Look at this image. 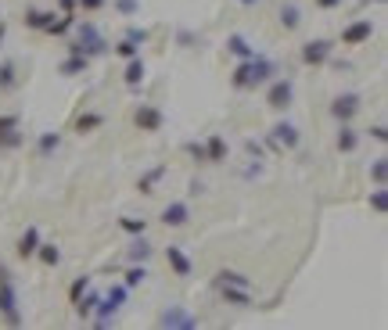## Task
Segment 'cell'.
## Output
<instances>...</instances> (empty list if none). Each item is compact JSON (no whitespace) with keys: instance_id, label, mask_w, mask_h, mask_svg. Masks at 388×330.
<instances>
[{"instance_id":"44","label":"cell","mask_w":388,"mask_h":330,"mask_svg":"<svg viewBox=\"0 0 388 330\" xmlns=\"http://www.w3.org/2000/svg\"><path fill=\"white\" fill-rule=\"evenodd\" d=\"M245 151H248L252 162H262V144L259 140H245Z\"/></svg>"},{"instance_id":"20","label":"cell","mask_w":388,"mask_h":330,"mask_svg":"<svg viewBox=\"0 0 388 330\" xmlns=\"http://www.w3.org/2000/svg\"><path fill=\"white\" fill-rule=\"evenodd\" d=\"M360 140H363V137L356 133V130H352L349 123H338V137H335V147H338L342 155H352L356 147H360Z\"/></svg>"},{"instance_id":"7","label":"cell","mask_w":388,"mask_h":330,"mask_svg":"<svg viewBox=\"0 0 388 330\" xmlns=\"http://www.w3.org/2000/svg\"><path fill=\"white\" fill-rule=\"evenodd\" d=\"M295 101V83L284 76V79H270V86H266V108L274 111H288Z\"/></svg>"},{"instance_id":"2","label":"cell","mask_w":388,"mask_h":330,"mask_svg":"<svg viewBox=\"0 0 388 330\" xmlns=\"http://www.w3.org/2000/svg\"><path fill=\"white\" fill-rule=\"evenodd\" d=\"M76 29V40L69 43V54H79V57H105L108 50H112V43L105 40V33L94 25V22H76L72 25Z\"/></svg>"},{"instance_id":"30","label":"cell","mask_w":388,"mask_h":330,"mask_svg":"<svg viewBox=\"0 0 388 330\" xmlns=\"http://www.w3.org/2000/svg\"><path fill=\"white\" fill-rule=\"evenodd\" d=\"M101 126H105V115H101V111H83V115L76 118V133H79V137L94 133V130H101Z\"/></svg>"},{"instance_id":"37","label":"cell","mask_w":388,"mask_h":330,"mask_svg":"<svg viewBox=\"0 0 388 330\" xmlns=\"http://www.w3.org/2000/svg\"><path fill=\"white\" fill-rule=\"evenodd\" d=\"M370 208H374L377 216H384V212H388V191H384V187L370 191Z\"/></svg>"},{"instance_id":"40","label":"cell","mask_w":388,"mask_h":330,"mask_svg":"<svg viewBox=\"0 0 388 330\" xmlns=\"http://www.w3.org/2000/svg\"><path fill=\"white\" fill-rule=\"evenodd\" d=\"M184 151H187V155H191L198 165H208V158H205V144H198V140H187V144H184Z\"/></svg>"},{"instance_id":"46","label":"cell","mask_w":388,"mask_h":330,"mask_svg":"<svg viewBox=\"0 0 388 330\" xmlns=\"http://www.w3.org/2000/svg\"><path fill=\"white\" fill-rule=\"evenodd\" d=\"M342 4H345V0H316V8H320V11H338Z\"/></svg>"},{"instance_id":"48","label":"cell","mask_w":388,"mask_h":330,"mask_svg":"<svg viewBox=\"0 0 388 330\" xmlns=\"http://www.w3.org/2000/svg\"><path fill=\"white\" fill-rule=\"evenodd\" d=\"M58 11H76V0H54Z\"/></svg>"},{"instance_id":"29","label":"cell","mask_w":388,"mask_h":330,"mask_svg":"<svg viewBox=\"0 0 388 330\" xmlns=\"http://www.w3.org/2000/svg\"><path fill=\"white\" fill-rule=\"evenodd\" d=\"M86 69H91V57H79V54H69L65 62H62V72L65 79H72V76H86Z\"/></svg>"},{"instance_id":"43","label":"cell","mask_w":388,"mask_h":330,"mask_svg":"<svg viewBox=\"0 0 388 330\" xmlns=\"http://www.w3.org/2000/svg\"><path fill=\"white\" fill-rule=\"evenodd\" d=\"M108 4V0H76V8H83L86 15H94V11H101Z\"/></svg>"},{"instance_id":"1","label":"cell","mask_w":388,"mask_h":330,"mask_svg":"<svg viewBox=\"0 0 388 330\" xmlns=\"http://www.w3.org/2000/svg\"><path fill=\"white\" fill-rule=\"evenodd\" d=\"M277 76V65L270 62L266 54L255 50V57H248V62H237L234 72H230V86L234 90H255V86H266Z\"/></svg>"},{"instance_id":"34","label":"cell","mask_w":388,"mask_h":330,"mask_svg":"<svg viewBox=\"0 0 388 330\" xmlns=\"http://www.w3.org/2000/svg\"><path fill=\"white\" fill-rule=\"evenodd\" d=\"M370 179H374V187H384V184H388V158H384V155L370 162Z\"/></svg>"},{"instance_id":"19","label":"cell","mask_w":388,"mask_h":330,"mask_svg":"<svg viewBox=\"0 0 388 330\" xmlns=\"http://www.w3.org/2000/svg\"><path fill=\"white\" fill-rule=\"evenodd\" d=\"M277 22H281L284 33H295V29H302V8L288 0V4H281V11H277Z\"/></svg>"},{"instance_id":"13","label":"cell","mask_w":388,"mask_h":330,"mask_svg":"<svg viewBox=\"0 0 388 330\" xmlns=\"http://www.w3.org/2000/svg\"><path fill=\"white\" fill-rule=\"evenodd\" d=\"M166 266L173 269V277H180V280H187L194 273V262H191V255L180 245H169L166 248Z\"/></svg>"},{"instance_id":"6","label":"cell","mask_w":388,"mask_h":330,"mask_svg":"<svg viewBox=\"0 0 388 330\" xmlns=\"http://www.w3.org/2000/svg\"><path fill=\"white\" fill-rule=\"evenodd\" d=\"M22 144H25L22 118L15 111H4V115H0V151H18Z\"/></svg>"},{"instance_id":"39","label":"cell","mask_w":388,"mask_h":330,"mask_svg":"<svg viewBox=\"0 0 388 330\" xmlns=\"http://www.w3.org/2000/svg\"><path fill=\"white\" fill-rule=\"evenodd\" d=\"M112 50H115L119 57H123V62H130V57H137V54H140V47H137V43H130L126 36H123V40H119V43H115Z\"/></svg>"},{"instance_id":"26","label":"cell","mask_w":388,"mask_h":330,"mask_svg":"<svg viewBox=\"0 0 388 330\" xmlns=\"http://www.w3.org/2000/svg\"><path fill=\"white\" fill-rule=\"evenodd\" d=\"M72 25H76V11H58L54 22L44 29V33H47V36H69V33H72Z\"/></svg>"},{"instance_id":"47","label":"cell","mask_w":388,"mask_h":330,"mask_svg":"<svg viewBox=\"0 0 388 330\" xmlns=\"http://www.w3.org/2000/svg\"><path fill=\"white\" fill-rule=\"evenodd\" d=\"M201 191H205V184H201V179H191V187H187V194H191V198H198Z\"/></svg>"},{"instance_id":"8","label":"cell","mask_w":388,"mask_h":330,"mask_svg":"<svg viewBox=\"0 0 388 330\" xmlns=\"http://www.w3.org/2000/svg\"><path fill=\"white\" fill-rule=\"evenodd\" d=\"M327 111H331V118H335V123H352V118L363 111V97H360V94H352V90H349V94H338V97L331 101V108H327Z\"/></svg>"},{"instance_id":"28","label":"cell","mask_w":388,"mask_h":330,"mask_svg":"<svg viewBox=\"0 0 388 330\" xmlns=\"http://www.w3.org/2000/svg\"><path fill=\"white\" fill-rule=\"evenodd\" d=\"M152 241H147V233H137L133 237V241H130V248H126V259L130 262H147V259H152Z\"/></svg>"},{"instance_id":"49","label":"cell","mask_w":388,"mask_h":330,"mask_svg":"<svg viewBox=\"0 0 388 330\" xmlns=\"http://www.w3.org/2000/svg\"><path fill=\"white\" fill-rule=\"evenodd\" d=\"M237 4H241V8H255V4H259V0H237Z\"/></svg>"},{"instance_id":"12","label":"cell","mask_w":388,"mask_h":330,"mask_svg":"<svg viewBox=\"0 0 388 330\" xmlns=\"http://www.w3.org/2000/svg\"><path fill=\"white\" fill-rule=\"evenodd\" d=\"M374 36V22L370 18H356L352 25L342 29V47H363Z\"/></svg>"},{"instance_id":"32","label":"cell","mask_w":388,"mask_h":330,"mask_svg":"<svg viewBox=\"0 0 388 330\" xmlns=\"http://www.w3.org/2000/svg\"><path fill=\"white\" fill-rule=\"evenodd\" d=\"M144 280H147V266H144V262H130V269L123 273V284L133 291V287H140Z\"/></svg>"},{"instance_id":"3","label":"cell","mask_w":388,"mask_h":330,"mask_svg":"<svg viewBox=\"0 0 388 330\" xmlns=\"http://www.w3.org/2000/svg\"><path fill=\"white\" fill-rule=\"evenodd\" d=\"M0 319L8 326H22V302H18V287L11 269L0 262Z\"/></svg>"},{"instance_id":"25","label":"cell","mask_w":388,"mask_h":330,"mask_svg":"<svg viewBox=\"0 0 388 330\" xmlns=\"http://www.w3.org/2000/svg\"><path fill=\"white\" fill-rule=\"evenodd\" d=\"M98 302H101V294L86 287V291L76 298V302H72V309H76V316H79V319H91V316H94V309H98Z\"/></svg>"},{"instance_id":"36","label":"cell","mask_w":388,"mask_h":330,"mask_svg":"<svg viewBox=\"0 0 388 330\" xmlns=\"http://www.w3.org/2000/svg\"><path fill=\"white\" fill-rule=\"evenodd\" d=\"M112 8L123 18H137L140 15V0H112Z\"/></svg>"},{"instance_id":"21","label":"cell","mask_w":388,"mask_h":330,"mask_svg":"<svg viewBox=\"0 0 388 330\" xmlns=\"http://www.w3.org/2000/svg\"><path fill=\"white\" fill-rule=\"evenodd\" d=\"M144 76H147V65H144V57H140V54H137V57H130V62H126V69H123V83H126L130 90H140Z\"/></svg>"},{"instance_id":"15","label":"cell","mask_w":388,"mask_h":330,"mask_svg":"<svg viewBox=\"0 0 388 330\" xmlns=\"http://www.w3.org/2000/svg\"><path fill=\"white\" fill-rule=\"evenodd\" d=\"M201 144H205V158H208V165H223V162H227L230 144H227V137H223V133H208Z\"/></svg>"},{"instance_id":"41","label":"cell","mask_w":388,"mask_h":330,"mask_svg":"<svg viewBox=\"0 0 388 330\" xmlns=\"http://www.w3.org/2000/svg\"><path fill=\"white\" fill-rule=\"evenodd\" d=\"M86 287H91V277H76V280L69 284V302H76V298H79Z\"/></svg>"},{"instance_id":"14","label":"cell","mask_w":388,"mask_h":330,"mask_svg":"<svg viewBox=\"0 0 388 330\" xmlns=\"http://www.w3.org/2000/svg\"><path fill=\"white\" fill-rule=\"evenodd\" d=\"M162 226H169V230H180V226H187L191 223V205L187 201H169L166 208H162Z\"/></svg>"},{"instance_id":"5","label":"cell","mask_w":388,"mask_h":330,"mask_svg":"<svg viewBox=\"0 0 388 330\" xmlns=\"http://www.w3.org/2000/svg\"><path fill=\"white\" fill-rule=\"evenodd\" d=\"M331 54H335V43H331V40H323V36L306 40L302 47H298V57H302V65H306V69H320V65H327V62H331Z\"/></svg>"},{"instance_id":"45","label":"cell","mask_w":388,"mask_h":330,"mask_svg":"<svg viewBox=\"0 0 388 330\" xmlns=\"http://www.w3.org/2000/svg\"><path fill=\"white\" fill-rule=\"evenodd\" d=\"M176 43H180V47H194V43H198V36L191 33V29H180V33H176Z\"/></svg>"},{"instance_id":"9","label":"cell","mask_w":388,"mask_h":330,"mask_svg":"<svg viewBox=\"0 0 388 330\" xmlns=\"http://www.w3.org/2000/svg\"><path fill=\"white\" fill-rule=\"evenodd\" d=\"M133 126H137L140 133H162V126H166V111H162L159 104H137V111H133Z\"/></svg>"},{"instance_id":"10","label":"cell","mask_w":388,"mask_h":330,"mask_svg":"<svg viewBox=\"0 0 388 330\" xmlns=\"http://www.w3.org/2000/svg\"><path fill=\"white\" fill-rule=\"evenodd\" d=\"M159 326L162 330H194L198 326V316H191L184 305H169L159 312Z\"/></svg>"},{"instance_id":"23","label":"cell","mask_w":388,"mask_h":330,"mask_svg":"<svg viewBox=\"0 0 388 330\" xmlns=\"http://www.w3.org/2000/svg\"><path fill=\"white\" fill-rule=\"evenodd\" d=\"M227 54H234L237 62H248V57H255V47L248 43V36L230 33V36H227Z\"/></svg>"},{"instance_id":"11","label":"cell","mask_w":388,"mask_h":330,"mask_svg":"<svg viewBox=\"0 0 388 330\" xmlns=\"http://www.w3.org/2000/svg\"><path fill=\"white\" fill-rule=\"evenodd\" d=\"M266 137H270V140L281 147V151H295V147L302 144V133H298V126H295V123H288V118L274 123V130L266 133Z\"/></svg>"},{"instance_id":"27","label":"cell","mask_w":388,"mask_h":330,"mask_svg":"<svg viewBox=\"0 0 388 330\" xmlns=\"http://www.w3.org/2000/svg\"><path fill=\"white\" fill-rule=\"evenodd\" d=\"M166 172H169L166 165H155V169H147V172H144V176L137 179V191H140L144 198H147V194H155V187H159L162 179H166Z\"/></svg>"},{"instance_id":"33","label":"cell","mask_w":388,"mask_h":330,"mask_svg":"<svg viewBox=\"0 0 388 330\" xmlns=\"http://www.w3.org/2000/svg\"><path fill=\"white\" fill-rule=\"evenodd\" d=\"M36 259H40L47 269H54L58 262H62V248H58V245H44V241H40V248H36Z\"/></svg>"},{"instance_id":"4","label":"cell","mask_w":388,"mask_h":330,"mask_svg":"<svg viewBox=\"0 0 388 330\" xmlns=\"http://www.w3.org/2000/svg\"><path fill=\"white\" fill-rule=\"evenodd\" d=\"M126 298H130V287H126V284H112L108 294H101V302H98V309H94V316H91L94 326H101V330L112 326V323H115V312L126 305Z\"/></svg>"},{"instance_id":"18","label":"cell","mask_w":388,"mask_h":330,"mask_svg":"<svg viewBox=\"0 0 388 330\" xmlns=\"http://www.w3.org/2000/svg\"><path fill=\"white\" fill-rule=\"evenodd\" d=\"M36 248H40V230L25 226V233L18 237V245H15V255L18 259H36Z\"/></svg>"},{"instance_id":"38","label":"cell","mask_w":388,"mask_h":330,"mask_svg":"<svg viewBox=\"0 0 388 330\" xmlns=\"http://www.w3.org/2000/svg\"><path fill=\"white\" fill-rule=\"evenodd\" d=\"M126 40H130V43H137V47H144L147 40H152V33H147L144 25H126Z\"/></svg>"},{"instance_id":"35","label":"cell","mask_w":388,"mask_h":330,"mask_svg":"<svg viewBox=\"0 0 388 330\" xmlns=\"http://www.w3.org/2000/svg\"><path fill=\"white\" fill-rule=\"evenodd\" d=\"M119 230H123V233H130V237H137V233H147V219L123 216V219H119Z\"/></svg>"},{"instance_id":"31","label":"cell","mask_w":388,"mask_h":330,"mask_svg":"<svg viewBox=\"0 0 388 330\" xmlns=\"http://www.w3.org/2000/svg\"><path fill=\"white\" fill-rule=\"evenodd\" d=\"M213 284H216V287H220V284H230V287H252V277L237 273V269H220V273L213 277Z\"/></svg>"},{"instance_id":"22","label":"cell","mask_w":388,"mask_h":330,"mask_svg":"<svg viewBox=\"0 0 388 330\" xmlns=\"http://www.w3.org/2000/svg\"><path fill=\"white\" fill-rule=\"evenodd\" d=\"M54 15H58V11H51V8H29V11L22 15V22H25V29H36V33H44V29L54 22Z\"/></svg>"},{"instance_id":"16","label":"cell","mask_w":388,"mask_h":330,"mask_svg":"<svg viewBox=\"0 0 388 330\" xmlns=\"http://www.w3.org/2000/svg\"><path fill=\"white\" fill-rule=\"evenodd\" d=\"M216 291H220L223 302L234 305V309H248V305H252V287H230V284H220Z\"/></svg>"},{"instance_id":"17","label":"cell","mask_w":388,"mask_h":330,"mask_svg":"<svg viewBox=\"0 0 388 330\" xmlns=\"http://www.w3.org/2000/svg\"><path fill=\"white\" fill-rule=\"evenodd\" d=\"M62 130H44L40 137H36V155L40 158H54L58 151H62Z\"/></svg>"},{"instance_id":"42","label":"cell","mask_w":388,"mask_h":330,"mask_svg":"<svg viewBox=\"0 0 388 330\" xmlns=\"http://www.w3.org/2000/svg\"><path fill=\"white\" fill-rule=\"evenodd\" d=\"M367 133H370V140H374V144H388V126H384V123H374Z\"/></svg>"},{"instance_id":"24","label":"cell","mask_w":388,"mask_h":330,"mask_svg":"<svg viewBox=\"0 0 388 330\" xmlns=\"http://www.w3.org/2000/svg\"><path fill=\"white\" fill-rule=\"evenodd\" d=\"M18 86H22L18 65L15 62H0V94H15Z\"/></svg>"}]
</instances>
